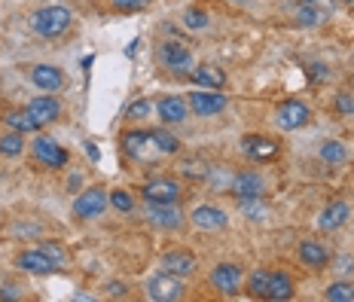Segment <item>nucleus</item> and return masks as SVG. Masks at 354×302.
Wrapping results in <instances>:
<instances>
[{
    "mask_svg": "<svg viewBox=\"0 0 354 302\" xmlns=\"http://www.w3.org/2000/svg\"><path fill=\"white\" fill-rule=\"evenodd\" d=\"M71 25H73V12L62 3H49V6H43V10H37L31 16L34 34L46 37V40H55V37L68 34Z\"/></svg>",
    "mask_w": 354,
    "mask_h": 302,
    "instance_id": "nucleus-1",
    "label": "nucleus"
},
{
    "mask_svg": "<svg viewBox=\"0 0 354 302\" xmlns=\"http://www.w3.org/2000/svg\"><path fill=\"white\" fill-rule=\"evenodd\" d=\"M183 290H187V287H183L180 275H171V272H165V269L147 281V299H153V302H174L183 296Z\"/></svg>",
    "mask_w": 354,
    "mask_h": 302,
    "instance_id": "nucleus-2",
    "label": "nucleus"
},
{
    "mask_svg": "<svg viewBox=\"0 0 354 302\" xmlns=\"http://www.w3.org/2000/svg\"><path fill=\"white\" fill-rule=\"evenodd\" d=\"M159 62H162V68L171 70V73H189L196 68V58H193V53H189V46H183V43H177V40L162 43Z\"/></svg>",
    "mask_w": 354,
    "mask_h": 302,
    "instance_id": "nucleus-3",
    "label": "nucleus"
},
{
    "mask_svg": "<svg viewBox=\"0 0 354 302\" xmlns=\"http://www.w3.org/2000/svg\"><path fill=\"white\" fill-rule=\"evenodd\" d=\"M308 120H312V110L297 98H287L275 107V125L281 131H297L302 125H308Z\"/></svg>",
    "mask_w": 354,
    "mask_h": 302,
    "instance_id": "nucleus-4",
    "label": "nucleus"
},
{
    "mask_svg": "<svg viewBox=\"0 0 354 302\" xmlns=\"http://www.w3.org/2000/svg\"><path fill=\"white\" fill-rule=\"evenodd\" d=\"M107 202H110V196L104 193V187H92V189H86V193L77 196V202H73V214H77L80 220H95V217L104 214Z\"/></svg>",
    "mask_w": 354,
    "mask_h": 302,
    "instance_id": "nucleus-5",
    "label": "nucleus"
},
{
    "mask_svg": "<svg viewBox=\"0 0 354 302\" xmlns=\"http://www.w3.org/2000/svg\"><path fill=\"white\" fill-rule=\"evenodd\" d=\"M189 110H193L196 116H217L226 110V95H220L217 89H196L193 95H189Z\"/></svg>",
    "mask_w": 354,
    "mask_h": 302,
    "instance_id": "nucleus-6",
    "label": "nucleus"
},
{
    "mask_svg": "<svg viewBox=\"0 0 354 302\" xmlns=\"http://www.w3.org/2000/svg\"><path fill=\"white\" fill-rule=\"evenodd\" d=\"M144 217H147V223L159 226V229H177V226L183 223L180 208H177V205H168V202H147Z\"/></svg>",
    "mask_w": 354,
    "mask_h": 302,
    "instance_id": "nucleus-7",
    "label": "nucleus"
},
{
    "mask_svg": "<svg viewBox=\"0 0 354 302\" xmlns=\"http://www.w3.org/2000/svg\"><path fill=\"white\" fill-rule=\"evenodd\" d=\"M122 147L131 159H141V162H150L153 156H162L156 141H153V131H129L122 138Z\"/></svg>",
    "mask_w": 354,
    "mask_h": 302,
    "instance_id": "nucleus-8",
    "label": "nucleus"
},
{
    "mask_svg": "<svg viewBox=\"0 0 354 302\" xmlns=\"http://www.w3.org/2000/svg\"><path fill=\"white\" fill-rule=\"evenodd\" d=\"M31 150H34V159L40 162L43 168H64L68 165V150L58 147L53 138H34Z\"/></svg>",
    "mask_w": 354,
    "mask_h": 302,
    "instance_id": "nucleus-9",
    "label": "nucleus"
},
{
    "mask_svg": "<svg viewBox=\"0 0 354 302\" xmlns=\"http://www.w3.org/2000/svg\"><path fill=\"white\" fill-rule=\"evenodd\" d=\"M180 183L171 180V178H156L150 183H144L141 187V196L147 198V202H168V205H177L180 202Z\"/></svg>",
    "mask_w": 354,
    "mask_h": 302,
    "instance_id": "nucleus-10",
    "label": "nucleus"
},
{
    "mask_svg": "<svg viewBox=\"0 0 354 302\" xmlns=\"http://www.w3.org/2000/svg\"><path fill=\"white\" fill-rule=\"evenodd\" d=\"M189 220H193V226L196 229H202V232H223L226 226H230L226 211L214 208V205H198V208L189 214Z\"/></svg>",
    "mask_w": 354,
    "mask_h": 302,
    "instance_id": "nucleus-11",
    "label": "nucleus"
},
{
    "mask_svg": "<svg viewBox=\"0 0 354 302\" xmlns=\"http://www.w3.org/2000/svg\"><path fill=\"white\" fill-rule=\"evenodd\" d=\"M211 287L217 293H223V296H232V293H239V287H241V269L232 266V263H220V266H214V272H211Z\"/></svg>",
    "mask_w": 354,
    "mask_h": 302,
    "instance_id": "nucleus-12",
    "label": "nucleus"
},
{
    "mask_svg": "<svg viewBox=\"0 0 354 302\" xmlns=\"http://www.w3.org/2000/svg\"><path fill=\"white\" fill-rule=\"evenodd\" d=\"M232 193L235 198H263L266 183L257 171H239L232 178Z\"/></svg>",
    "mask_w": 354,
    "mask_h": 302,
    "instance_id": "nucleus-13",
    "label": "nucleus"
},
{
    "mask_svg": "<svg viewBox=\"0 0 354 302\" xmlns=\"http://www.w3.org/2000/svg\"><path fill=\"white\" fill-rule=\"evenodd\" d=\"M16 266L21 272H31V275H49V272L58 269L40 247H37V250H21V254L16 256Z\"/></svg>",
    "mask_w": 354,
    "mask_h": 302,
    "instance_id": "nucleus-14",
    "label": "nucleus"
},
{
    "mask_svg": "<svg viewBox=\"0 0 354 302\" xmlns=\"http://www.w3.org/2000/svg\"><path fill=\"white\" fill-rule=\"evenodd\" d=\"M245 147V156H250L254 162H272V159H278V144L275 141H269V138H263V135H250L241 141Z\"/></svg>",
    "mask_w": 354,
    "mask_h": 302,
    "instance_id": "nucleus-15",
    "label": "nucleus"
},
{
    "mask_svg": "<svg viewBox=\"0 0 354 302\" xmlns=\"http://www.w3.org/2000/svg\"><path fill=\"white\" fill-rule=\"evenodd\" d=\"M25 110H28V113H31L40 125H49V122H55L58 116H62V104H58V98H49V95H40V98L28 101Z\"/></svg>",
    "mask_w": 354,
    "mask_h": 302,
    "instance_id": "nucleus-16",
    "label": "nucleus"
},
{
    "mask_svg": "<svg viewBox=\"0 0 354 302\" xmlns=\"http://www.w3.org/2000/svg\"><path fill=\"white\" fill-rule=\"evenodd\" d=\"M196 266L198 263H196V256L189 254V250H168V254L162 256V269L171 272V275H180V278L193 275Z\"/></svg>",
    "mask_w": 354,
    "mask_h": 302,
    "instance_id": "nucleus-17",
    "label": "nucleus"
},
{
    "mask_svg": "<svg viewBox=\"0 0 354 302\" xmlns=\"http://www.w3.org/2000/svg\"><path fill=\"white\" fill-rule=\"evenodd\" d=\"M159 110V120L162 122H168V125H177V122H183L187 120V113H189V104L180 98V95H165V98L156 104Z\"/></svg>",
    "mask_w": 354,
    "mask_h": 302,
    "instance_id": "nucleus-18",
    "label": "nucleus"
},
{
    "mask_svg": "<svg viewBox=\"0 0 354 302\" xmlns=\"http://www.w3.org/2000/svg\"><path fill=\"white\" fill-rule=\"evenodd\" d=\"M31 83L43 92H58L64 86V73L53 64H37V68H31Z\"/></svg>",
    "mask_w": 354,
    "mask_h": 302,
    "instance_id": "nucleus-19",
    "label": "nucleus"
},
{
    "mask_svg": "<svg viewBox=\"0 0 354 302\" xmlns=\"http://www.w3.org/2000/svg\"><path fill=\"white\" fill-rule=\"evenodd\" d=\"M348 217H351L348 202H333V205L324 208V214L318 217V226L324 232H336V229H342V226L348 223Z\"/></svg>",
    "mask_w": 354,
    "mask_h": 302,
    "instance_id": "nucleus-20",
    "label": "nucleus"
},
{
    "mask_svg": "<svg viewBox=\"0 0 354 302\" xmlns=\"http://www.w3.org/2000/svg\"><path fill=\"white\" fill-rule=\"evenodd\" d=\"M299 260L308 269H327L330 266V250L321 241H302L299 245Z\"/></svg>",
    "mask_w": 354,
    "mask_h": 302,
    "instance_id": "nucleus-21",
    "label": "nucleus"
},
{
    "mask_svg": "<svg viewBox=\"0 0 354 302\" xmlns=\"http://www.w3.org/2000/svg\"><path fill=\"white\" fill-rule=\"evenodd\" d=\"M189 77H193V83L202 86V89H220V86L226 83V73L220 70V68H214V64L193 68V70H189Z\"/></svg>",
    "mask_w": 354,
    "mask_h": 302,
    "instance_id": "nucleus-22",
    "label": "nucleus"
},
{
    "mask_svg": "<svg viewBox=\"0 0 354 302\" xmlns=\"http://www.w3.org/2000/svg\"><path fill=\"white\" fill-rule=\"evenodd\" d=\"M293 296V281L284 272H272L269 275V287H266V299H290Z\"/></svg>",
    "mask_w": 354,
    "mask_h": 302,
    "instance_id": "nucleus-23",
    "label": "nucleus"
},
{
    "mask_svg": "<svg viewBox=\"0 0 354 302\" xmlns=\"http://www.w3.org/2000/svg\"><path fill=\"white\" fill-rule=\"evenodd\" d=\"M6 125H10L12 131H19V135H31V131L40 129V122H37L28 110H21V113H6Z\"/></svg>",
    "mask_w": 354,
    "mask_h": 302,
    "instance_id": "nucleus-24",
    "label": "nucleus"
},
{
    "mask_svg": "<svg viewBox=\"0 0 354 302\" xmlns=\"http://www.w3.org/2000/svg\"><path fill=\"white\" fill-rule=\"evenodd\" d=\"M21 153H25V141H21L19 131H10V135L0 138V156L16 159V156H21Z\"/></svg>",
    "mask_w": 354,
    "mask_h": 302,
    "instance_id": "nucleus-25",
    "label": "nucleus"
},
{
    "mask_svg": "<svg viewBox=\"0 0 354 302\" xmlns=\"http://www.w3.org/2000/svg\"><path fill=\"white\" fill-rule=\"evenodd\" d=\"M321 159L330 162V165H342V162L348 159V150L339 141H327V144H321Z\"/></svg>",
    "mask_w": 354,
    "mask_h": 302,
    "instance_id": "nucleus-26",
    "label": "nucleus"
},
{
    "mask_svg": "<svg viewBox=\"0 0 354 302\" xmlns=\"http://www.w3.org/2000/svg\"><path fill=\"white\" fill-rule=\"evenodd\" d=\"M153 141H156L162 156H174V153L180 150V141H177L174 135H168V131H162V129H153Z\"/></svg>",
    "mask_w": 354,
    "mask_h": 302,
    "instance_id": "nucleus-27",
    "label": "nucleus"
},
{
    "mask_svg": "<svg viewBox=\"0 0 354 302\" xmlns=\"http://www.w3.org/2000/svg\"><path fill=\"white\" fill-rule=\"evenodd\" d=\"M297 21H299V25H306V28H315V25H321V21H324V16H321L318 3H302L299 10H297Z\"/></svg>",
    "mask_w": 354,
    "mask_h": 302,
    "instance_id": "nucleus-28",
    "label": "nucleus"
},
{
    "mask_svg": "<svg viewBox=\"0 0 354 302\" xmlns=\"http://www.w3.org/2000/svg\"><path fill=\"white\" fill-rule=\"evenodd\" d=\"M324 296H327L330 302H351L354 299V287L345 284V281H336V284H330L327 290H324Z\"/></svg>",
    "mask_w": 354,
    "mask_h": 302,
    "instance_id": "nucleus-29",
    "label": "nucleus"
},
{
    "mask_svg": "<svg viewBox=\"0 0 354 302\" xmlns=\"http://www.w3.org/2000/svg\"><path fill=\"white\" fill-rule=\"evenodd\" d=\"M183 25H187L189 31H205V28H208V12L193 6V10L183 12Z\"/></svg>",
    "mask_w": 354,
    "mask_h": 302,
    "instance_id": "nucleus-30",
    "label": "nucleus"
},
{
    "mask_svg": "<svg viewBox=\"0 0 354 302\" xmlns=\"http://www.w3.org/2000/svg\"><path fill=\"white\" fill-rule=\"evenodd\" d=\"M269 275H272L269 269H257L254 275H250V293H254V296L266 299V287H269Z\"/></svg>",
    "mask_w": 354,
    "mask_h": 302,
    "instance_id": "nucleus-31",
    "label": "nucleus"
},
{
    "mask_svg": "<svg viewBox=\"0 0 354 302\" xmlns=\"http://www.w3.org/2000/svg\"><path fill=\"white\" fill-rule=\"evenodd\" d=\"M40 250H43V254H46V256H49V260L55 263L58 269H62L64 263H68V254H64V247H62V245H55V241H43V245H40Z\"/></svg>",
    "mask_w": 354,
    "mask_h": 302,
    "instance_id": "nucleus-32",
    "label": "nucleus"
},
{
    "mask_svg": "<svg viewBox=\"0 0 354 302\" xmlns=\"http://www.w3.org/2000/svg\"><path fill=\"white\" fill-rule=\"evenodd\" d=\"M110 205H113L116 211H122V214L135 211V198L125 193V189H113V193H110Z\"/></svg>",
    "mask_w": 354,
    "mask_h": 302,
    "instance_id": "nucleus-33",
    "label": "nucleus"
},
{
    "mask_svg": "<svg viewBox=\"0 0 354 302\" xmlns=\"http://www.w3.org/2000/svg\"><path fill=\"white\" fill-rule=\"evenodd\" d=\"M239 205H241V214H248V217H254V220H263L266 214V205H260V198H239Z\"/></svg>",
    "mask_w": 354,
    "mask_h": 302,
    "instance_id": "nucleus-34",
    "label": "nucleus"
},
{
    "mask_svg": "<svg viewBox=\"0 0 354 302\" xmlns=\"http://www.w3.org/2000/svg\"><path fill=\"white\" fill-rule=\"evenodd\" d=\"M150 113H153L150 101H135V104L125 107V116H129V120H144V116H150Z\"/></svg>",
    "mask_w": 354,
    "mask_h": 302,
    "instance_id": "nucleus-35",
    "label": "nucleus"
},
{
    "mask_svg": "<svg viewBox=\"0 0 354 302\" xmlns=\"http://www.w3.org/2000/svg\"><path fill=\"white\" fill-rule=\"evenodd\" d=\"M110 3L122 12H138V10H144V6H150L153 0H110Z\"/></svg>",
    "mask_w": 354,
    "mask_h": 302,
    "instance_id": "nucleus-36",
    "label": "nucleus"
},
{
    "mask_svg": "<svg viewBox=\"0 0 354 302\" xmlns=\"http://www.w3.org/2000/svg\"><path fill=\"white\" fill-rule=\"evenodd\" d=\"M336 110H339V113H354V95L339 92L336 95Z\"/></svg>",
    "mask_w": 354,
    "mask_h": 302,
    "instance_id": "nucleus-37",
    "label": "nucleus"
},
{
    "mask_svg": "<svg viewBox=\"0 0 354 302\" xmlns=\"http://www.w3.org/2000/svg\"><path fill=\"white\" fill-rule=\"evenodd\" d=\"M333 269L339 272V275H351V272H354V260H351V256H339Z\"/></svg>",
    "mask_w": 354,
    "mask_h": 302,
    "instance_id": "nucleus-38",
    "label": "nucleus"
},
{
    "mask_svg": "<svg viewBox=\"0 0 354 302\" xmlns=\"http://www.w3.org/2000/svg\"><path fill=\"white\" fill-rule=\"evenodd\" d=\"M107 293H110V296H125V284H122V281L107 284Z\"/></svg>",
    "mask_w": 354,
    "mask_h": 302,
    "instance_id": "nucleus-39",
    "label": "nucleus"
},
{
    "mask_svg": "<svg viewBox=\"0 0 354 302\" xmlns=\"http://www.w3.org/2000/svg\"><path fill=\"white\" fill-rule=\"evenodd\" d=\"M330 73H327V68H321V64H315L312 68V79H327Z\"/></svg>",
    "mask_w": 354,
    "mask_h": 302,
    "instance_id": "nucleus-40",
    "label": "nucleus"
},
{
    "mask_svg": "<svg viewBox=\"0 0 354 302\" xmlns=\"http://www.w3.org/2000/svg\"><path fill=\"white\" fill-rule=\"evenodd\" d=\"M302 3H318V0H302Z\"/></svg>",
    "mask_w": 354,
    "mask_h": 302,
    "instance_id": "nucleus-41",
    "label": "nucleus"
},
{
    "mask_svg": "<svg viewBox=\"0 0 354 302\" xmlns=\"http://www.w3.org/2000/svg\"><path fill=\"white\" fill-rule=\"evenodd\" d=\"M342 3H354V0H342Z\"/></svg>",
    "mask_w": 354,
    "mask_h": 302,
    "instance_id": "nucleus-42",
    "label": "nucleus"
},
{
    "mask_svg": "<svg viewBox=\"0 0 354 302\" xmlns=\"http://www.w3.org/2000/svg\"><path fill=\"white\" fill-rule=\"evenodd\" d=\"M351 64H354V58H351Z\"/></svg>",
    "mask_w": 354,
    "mask_h": 302,
    "instance_id": "nucleus-43",
    "label": "nucleus"
}]
</instances>
